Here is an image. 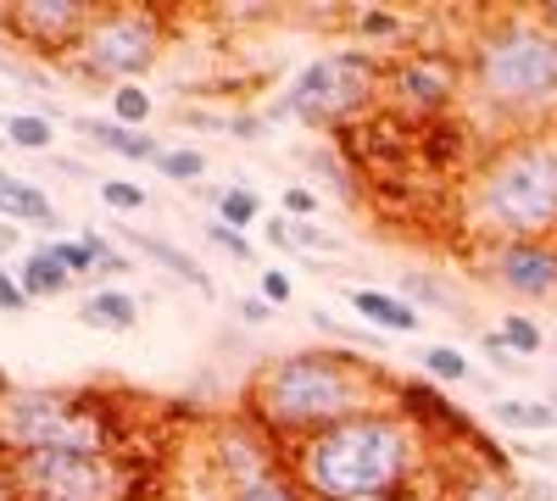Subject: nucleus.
<instances>
[{"mask_svg":"<svg viewBox=\"0 0 557 501\" xmlns=\"http://www.w3.org/2000/svg\"><path fill=\"white\" fill-rule=\"evenodd\" d=\"M0 501H17V490H12V474H7V463H0Z\"/></svg>","mask_w":557,"mask_h":501,"instance_id":"ea45409f","label":"nucleus"},{"mask_svg":"<svg viewBox=\"0 0 557 501\" xmlns=\"http://www.w3.org/2000/svg\"><path fill=\"white\" fill-rule=\"evenodd\" d=\"M396 385L380 362H368L341 346H318V351H290L273 356L251 374L246 385V418H257L278 446H290L335 429L341 418H357L368 406H391Z\"/></svg>","mask_w":557,"mask_h":501,"instance_id":"f03ea898","label":"nucleus"},{"mask_svg":"<svg viewBox=\"0 0 557 501\" xmlns=\"http://www.w3.org/2000/svg\"><path fill=\"white\" fill-rule=\"evenodd\" d=\"M0 217H12V223H51V201H45L39 185H28V178L7 173L0 167Z\"/></svg>","mask_w":557,"mask_h":501,"instance_id":"a211bd4d","label":"nucleus"},{"mask_svg":"<svg viewBox=\"0 0 557 501\" xmlns=\"http://www.w3.org/2000/svg\"><path fill=\"white\" fill-rule=\"evenodd\" d=\"M496 335H502L507 346H513L519 356H535V351L546 346L541 324H535V317H519V312H513V317H502V329H496Z\"/></svg>","mask_w":557,"mask_h":501,"instance_id":"c85d7f7f","label":"nucleus"},{"mask_svg":"<svg viewBox=\"0 0 557 501\" xmlns=\"http://www.w3.org/2000/svg\"><path fill=\"white\" fill-rule=\"evenodd\" d=\"M173 34V17L162 7H146V0H123V7H101L96 23H89L84 45L73 67L89 78V84H134L139 73H151L162 45Z\"/></svg>","mask_w":557,"mask_h":501,"instance_id":"0eeeda50","label":"nucleus"},{"mask_svg":"<svg viewBox=\"0 0 557 501\" xmlns=\"http://www.w3.org/2000/svg\"><path fill=\"white\" fill-rule=\"evenodd\" d=\"M380 89H385V62L374 51H330L290 78L273 117H296L307 128H346L357 112L380 101Z\"/></svg>","mask_w":557,"mask_h":501,"instance_id":"423d86ee","label":"nucleus"},{"mask_svg":"<svg viewBox=\"0 0 557 501\" xmlns=\"http://www.w3.org/2000/svg\"><path fill=\"white\" fill-rule=\"evenodd\" d=\"M496 424L502 429H524V435H546V429H557V406L552 401L507 396V401H496Z\"/></svg>","mask_w":557,"mask_h":501,"instance_id":"aec40b11","label":"nucleus"},{"mask_svg":"<svg viewBox=\"0 0 557 501\" xmlns=\"http://www.w3.org/2000/svg\"><path fill=\"white\" fill-rule=\"evenodd\" d=\"M17 279H23L28 301H57V296L73 290V273L51 256V246H34V251L23 256V267H17Z\"/></svg>","mask_w":557,"mask_h":501,"instance_id":"f3484780","label":"nucleus"},{"mask_svg":"<svg viewBox=\"0 0 557 501\" xmlns=\"http://www.w3.org/2000/svg\"><path fill=\"white\" fill-rule=\"evenodd\" d=\"M546 401H552V406H557V385H552V396H546Z\"/></svg>","mask_w":557,"mask_h":501,"instance_id":"a18cd8bd","label":"nucleus"},{"mask_svg":"<svg viewBox=\"0 0 557 501\" xmlns=\"http://www.w3.org/2000/svg\"><path fill=\"white\" fill-rule=\"evenodd\" d=\"M51 140H57V117H45V112H7V140H0V146L51 151Z\"/></svg>","mask_w":557,"mask_h":501,"instance_id":"412c9836","label":"nucleus"},{"mask_svg":"<svg viewBox=\"0 0 557 501\" xmlns=\"http://www.w3.org/2000/svg\"><path fill=\"white\" fill-rule=\"evenodd\" d=\"M78 134H89L101 151H112V156H128V162H157L162 156V146L151 140L146 128H123V123H96V117H78Z\"/></svg>","mask_w":557,"mask_h":501,"instance_id":"dca6fc26","label":"nucleus"},{"mask_svg":"<svg viewBox=\"0 0 557 501\" xmlns=\"http://www.w3.org/2000/svg\"><path fill=\"white\" fill-rule=\"evenodd\" d=\"M12 396V379H7V368H0V401H7Z\"/></svg>","mask_w":557,"mask_h":501,"instance_id":"79ce46f5","label":"nucleus"},{"mask_svg":"<svg viewBox=\"0 0 557 501\" xmlns=\"http://www.w3.org/2000/svg\"><path fill=\"white\" fill-rule=\"evenodd\" d=\"M474 229L502 240H546L557 229V128L502 140L469 185Z\"/></svg>","mask_w":557,"mask_h":501,"instance_id":"7ed1b4c3","label":"nucleus"},{"mask_svg":"<svg viewBox=\"0 0 557 501\" xmlns=\"http://www.w3.org/2000/svg\"><path fill=\"white\" fill-rule=\"evenodd\" d=\"M0 140H7V117H0Z\"/></svg>","mask_w":557,"mask_h":501,"instance_id":"c03bdc74","label":"nucleus"},{"mask_svg":"<svg viewBox=\"0 0 557 501\" xmlns=\"http://www.w3.org/2000/svg\"><path fill=\"white\" fill-rule=\"evenodd\" d=\"M201 229H207V240H212V246H223V251H228V256H235V262H251V240H246L240 229H228V223H223V217H207V223H201Z\"/></svg>","mask_w":557,"mask_h":501,"instance_id":"2f4dec72","label":"nucleus"},{"mask_svg":"<svg viewBox=\"0 0 557 501\" xmlns=\"http://www.w3.org/2000/svg\"><path fill=\"white\" fill-rule=\"evenodd\" d=\"M346 301H351L357 317H368V329H380V335H418L424 329V312L401 296H391V290H351Z\"/></svg>","mask_w":557,"mask_h":501,"instance_id":"4468645a","label":"nucleus"},{"mask_svg":"<svg viewBox=\"0 0 557 501\" xmlns=\"http://www.w3.org/2000/svg\"><path fill=\"white\" fill-rule=\"evenodd\" d=\"M396 296H401V301H412V306H418V301H424V306H441V312H457V296H451L446 285H435V279H430V273H407V279H401V290H396Z\"/></svg>","mask_w":557,"mask_h":501,"instance_id":"cd10ccee","label":"nucleus"},{"mask_svg":"<svg viewBox=\"0 0 557 501\" xmlns=\"http://www.w3.org/2000/svg\"><path fill=\"white\" fill-rule=\"evenodd\" d=\"M96 0H17L7 12V34L17 45H28L34 57H57V62H73L78 45L96 23Z\"/></svg>","mask_w":557,"mask_h":501,"instance_id":"9d476101","label":"nucleus"},{"mask_svg":"<svg viewBox=\"0 0 557 501\" xmlns=\"http://www.w3.org/2000/svg\"><path fill=\"white\" fill-rule=\"evenodd\" d=\"M285 235H290V246H301V251H335V240L323 235L312 217H285Z\"/></svg>","mask_w":557,"mask_h":501,"instance_id":"72a5a7b5","label":"nucleus"},{"mask_svg":"<svg viewBox=\"0 0 557 501\" xmlns=\"http://www.w3.org/2000/svg\"><path fill=\"white\" fill-rule=\"evenodd\" d=\"M480 346H485V356L496 362L502 374H524V368H530V362H524V356H519L513 346H507V340H502L496 329H491V335H480Z\"/></svg>","mask_w":557,"mask_h":501,"instance_id":"f704fd0d","label":"nucleus"},{"mask_svg":"<svg viewBox=\"0 0 557 501\" xmlns=\"http://www.w3.org/2000/svg\"><path fill=\"white\" fill-rule=\"evenodd\" d=\"M235 312H240V324H251V329H257V324H268V317H273V306H268L262 296H246V301H240Z\"/></svg>","mask_w":557,"mask_h":501,"instance_id":"58836bf2","label":"nucleus"},{"mask_svg":"<svg viewBox=\"0 0 557 501\" xmlns=\"http://www.w3.org/2000/svg\"><path fill=\"white\" fill-rule=\"evenodd\" d=\"M128 240H134L139 251H146L151 262H162V267L173 273V279H184V285H196L201 296H212V279L201 273V262H196L190 251H178L173 240H157V235H146V229H128Z\"/></svg>","mask_w":557,"mask_h":501,"instance_id":"6ab92c4d","label":"nucleus"},{"mask_svg":"<svg viewBox=\"0 0 557 501\" xmlns=\"http://www.w3.org/2000/svg\"><path fill=\"white\" fill-rule=\"evenodd\" d=\"M7 12H12V7H0V34H7Z\"/></svg>","mask_w":557,"mask_h":501,"instance_id":"37998d69","label":"nucleus"},{"mask_svg":"<svg viewBox=\"0 0 557 501\" xmlns=\"http://www.w3.org/2000/svg\"><path fill=\"white\" fill-rule=\"evenodd\" d=\"M290 296H296L290 273H285V267H268V273H262V301H268V306H285Z\"/></svg>","mask_w":557,"mask_h":501,"instance_id":"e433bc0d","label":"nucleus"},{"mask_svg":"<svg viewBox=\"0 0 557 501\" xmlns=\"http://www.w3.org/2000/svg\"><path fill=\"white\" fill-rule=\"evenodd\" d=\"M0 435L12 451H45V446H73V451H107L123 458L128 418L123 406L101 390H12L0 401Z\"/></svg>","mask_w":557,"mask_h":501,"instance_id":"39448f33","label":"nucleus"},{"mask_svg":"<svg viewBox=\"0 0 557 501\" xmlns=\"http://www.w3.org/2000/svg\"><path fill=\"white\" fill-rule=\"evenodd\" d=\"M485 273L524 301H552L557 296V240H502L485 256Z\"/></svg>","mask_w":557,"mask_h":501,"instance_id":"f8f14e48","label":"nucleus"},{"mask_svg":"<svg viewBox=\"0 0 557 501\" xmlns=\"http://www.w3.org/2000/svg\"><path fill=\"white\" fill-rule=\"evenodd\" d=\"M7 474L17 501H128V468L107 451H73V446L12 451Z\"/></svg>","mask_w":557,"mask_h":501,"instance_id":"6e6552de","label":"nucleus"},{"mask_svg":"<svg viewBox=\"0 0 557 501\" xmlns=\"http://www.w3.org/2000/svg\"><path fill=\"white\" fill-rule=\"evenodd\" d=\"M228 501H312L307 490H301V479L290 474V463L278 468V474H268V479H257L251 490H240V496H228Z\"/></svg>","mask_w":557,"mask_h":501,"instance_id":"a878e982","label":"nucleus"},{"mask_svg":"<svg viewBox=\"0 0 557 501\" xmlns=\"http://www.w3.org/2000/svg\"><path fill=\"white\" fill-rule=\"evenodd\" d=\"M469 84L502 117H546L557 107V28L541 12L491 17L469 45Z\"/></svg>","mask_w":557,"mask_h":501,"instance_id":"20e7f679","label":"nucleus"},{"mask_svg":"<svg viewBox=\"0 0 557 501\" xmlns=\"http://www.w3.org/2000/svg\"><path fill=\"white\" fill-rule=\"evenodd\" d=\"M51 256L73 273V279L78 273H96V246H89V235L84 240H51Z\"/></svg>","mask_w":557,"mask_h":501,"instance_id":"7c9ffc66","label":"nucleus"},{"mask_svg":"<svg viewBox=\"0 0 557 501\" xmlns=\"http://www.w3.org/2000/svg\"><path fill=\"white\" fill-rule=\"evenodd\" d=\"M430 458L435 440L391 401L290 446V474L312 501H412L430 479Z\"/></svg>","mask_w":557,"mask_h":501,"instance_id":"f257e3e1","label":"nucleus"},{"mask_svg":"<svg viewBox=\"0 0 557 501\" xmlns=\"http://www.w3.org/2000/svg\"><path fill=\"white\" fill-rule=\"evenodd\" d=\"M78 324L84 329H107V335H128L139 324V301L117 285H101V290H89L78 301Z\"/></svg>","mask_w":557,"mask_h":501,"instance_id":"2eb2a0df","label":"nucleus"},{"mask_svg":"<svg viewBox=\"0 0 557 501\" xmlns=\"http://www.w3.org/2000/svg\"><path fill=\"white\" fill-rule=\"evenodd\" d=\"M541 23H546V28H557V0H552V7H541Z\"/></svg>","mask_w":557,"mask_h":501,"instance_id":"a19ab883","label":"nucleus"},{"mask_svg":"<svg viewBox=\"0 0 557 501\" xmlns=\"http://www.w3.org/2000/svg\"><path fill=\"white\" fill-rule=\"evenodd\" d=\"M457 501H519V490L502 468H480V474H469L457 485Z\"/></svg>","mask_w":557,"mask_h":501,"instance_id":"393cba45","label":"nucleus"},{"mask_svg":"<svg viewBox=\"0 0 557 501\" xmlns=\"http://www.w3.org/2000/svg\"><path fill=\"white\" fill-rule=\"evenodd\" d=\"M285 212H290V217H312V212H318V196L301 190V185H290V190H285Z\"/></svg>","mask_w":557,"mask_h":501,"instance_id":"4c0bfd02","label":"nucleus"},{"mask_svg":"<svg viewBox=\"0 0 557 501\" xmlns=\"http://www.w3.org/2000/svg\"><path fill=\"white\" fill-rule=\"evenodd\" d=\"M207 463H212V474H218V485L228 496H240L257 479L278 474L290 458H285V446H278L257 418H228V424H218V435L207 446Z\"/></svg>","mask_w":557,"mask_h":501,"instance_id":"9b49d317","label":"nucleus"},{"mask_svg":"<svg viewBox=\"0 0 557 501\" xmlns=\"http://www.w3.org/2000/svg\"><path fill=\"white\" fill-rule=\"evenodd\" d=\"M418 362H424V374H430V379H441V385H462V379H474L469 356H462L457 346H424V351H418Z\"/></svg>","mask_w":557,"mask_h":501,"instance_id":"4be33fe9","label":"nucleus"},{"mask_svg":"<svg viewBox=\"0 0 557 501\" xmlns=\"http://www.w3.org/2000/svg\"><path fill=\"white\" fill-rule=\"evenodd\" d=\"M396 406H401V413L418 424V429H424L430 440H469L474 451H480V458H485V468H502V458H496V446L474 429V418L469 413H457V406L435 390V385H424V379H401L396 385Z\"/></svg>","mask_w":557,"mask_h":501,"instance_id":"ddd939ff","label":"nucleus"},{"mask_svg":"<svg viewBox=\"0 0 557 501\" xmlns=\"http://www.w3.org/2000/svg\"><path fill=\"white\" fill-rule=\"evenodd\" d=\"M162 178H173V185H196V178L207 173V156L196 146H162V156L151 162Z\"/></svg>","mask_w":557,"mask_h":501,"instance_id":"5701e85b","label":"nucleus"},{"mask_svg":"<svg viewBox=\"0 0 557 501\" xmlns=\"http://www.w3.org/2000/svg\"><path fill=\"white\" fill-rule=\"evenodd\" d=\"M462 78H469V57H451V51H407L401 62L385 67V96L396 101V112L418 117V123H435L457 107L462 96Z\"/></svg>","mask_w":557,"mask_h":501,"instance_id":"1a4fd4ad","label":"nucleus"},{"mask_svg":"<svg viewBox=\"0 0 557 501\" xmlns=\"http://www.w3.org/2000/svg\"><path fill=\"white\" fill-rule=\"evenodd\" d=\"M34 301H28V290H23V279H17V273L12 267H0V312H28Z\"/></svg>","mask_w":557,"mask_h":501,"instance_id":"c9c22d12","label":"nucleus"},{"mask_svg":"<svg viewBox=\"0 0 557 501\" xmlns=\"http://www.w3.org/2000/svg\"><path fill=\"white\" fill-rule=\"evenodd\" d=\"M351 23H357L368 39H401V34H407V23H401L396 12H374V7H368V12H357Z\"/></svg>","mask_w":557,"mask_h":501,"instance_id":"473e14b6","label":"nucleus"},{"mask_svg":"<svg viewBox=\"0 0 557 501\" xmlns=\"http://www.w3.org/2000/svg\"><path fill=\"white\" fill-rule=\"evenodd\" d=\"M96 190H101V201H107L112 212H146V201H151L146 185H128V178H101Z\"/></svg>","mask_w":557,"mask_h":501,"instance_id":"c756f323","label":"nucleus"},{"mask_svg":"<svg viewBox=\"0 0 557 501\" xmlns=\"http://www.w3.org/2000/svg\"><path fill=\"white\" fill-rule=\"evenodd\" d=\"M212 201H218V217L228 223V229H251V223L262 217V201H257V190H251V185H235V190H218Z\"/></svg>","mask_w":557,"mask_h":501,"instance_id":"b1692460","label":"nucleus"},{"mask_svg":"<svg viewBox=\"0 0 557 501\" xmlns=\"http://www.w3.org/2000/svg\"><path fill=\"white\" fill-rule=\"evenodd\" d=\"M151 96H146V84H117L112 89V123H123V128H139L151 117Z\"/></svg>","mask_w":557,"mask_h":501,"instance_id":"bb28decb","label":"nucleus"}]
</instances>
